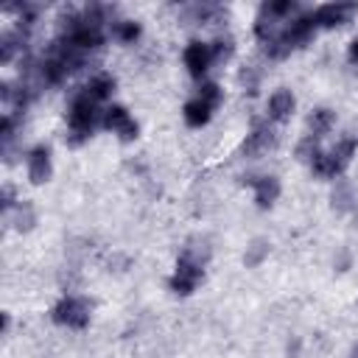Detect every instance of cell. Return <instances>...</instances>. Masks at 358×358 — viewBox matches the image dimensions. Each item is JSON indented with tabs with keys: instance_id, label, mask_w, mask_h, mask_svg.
I'll list each match as a JSON object with an SVG mask.
<instances>
[{
	"instance_id": "obj_1",
	"label": "cell",
	"mask_w": 358,
	"mask_h": 358,
	"mask_svg": "<svg viewBox=\"0 0 358 358\" xmlns=\"http://www.w3.org/2000/svg\"><path fill=\"white\" fill-rule=\"evenodd\" d=\"M92 123H95V101L81 92L70 101V109H67V126H70V143H81L92 134Z\"/></svg>"
},
{
	"instance_id": "obj_2",
	"label": "cell",
	"mask_w": 358,
	"mask_h": 358,
	"mask_svg": "<svg viewBox=\"0 0 358 358\" xmlns=\"http://www.w3.org/2000/svg\"><path fill=\"white\" fill-rule=\"evenodd\" d=\"M50 319H53L56 324L81 330V327L90 324V302L81 299V296H64V299H59V302L53 305Z\"/></svg>"
},
{
	"instance_id": "obj_3",
	"label": "cell",
	"mask_w": 358,
	"mask_h": 358,
	"mask_svg": "<svg viewBox=\"0 0 358 358\" xmlns=\"http://www.w3.org/2000/svg\"><path fill=\"white\" fill-rule=\"evenodd\" d=\"M201 277H204V266L179 255V260H176V271H173V277H171V282H168V285H171V291H173V294L187 296V294H193V291H196V285L201 282Z\"/></svg>"
},
{
	"instance_id": "obj_4",
	"label": "cell",
	"mask_w": 358,
	"mask_h": 358,
	"mask_svg": "<svg viewBox=\"0 0 358 358\" xmlns=\"http://www.w3.org/2000/svg\"><path fill=\"white\" fill-rule=\"evenodd\" d=\"M355 11H358V3H324L310 17H313V25L319 28H336V25L350 22Z\"/></svg>"
},
{
	"instance_id": "obj_5",
	"label": "cell",
	"mask_w": 358,
	"mask_h": 358,
	"mask_svg": "<svg viewBox=\"0 0 358 358\" xmlns=\"http://www.w3.org/2000/svg\"><path fill=\"white\" fill-rule=\"evenodd\" d=\"M103 126L112 129L123 143H131V140L137 137V131H140L126 106H109V109L103 112Z\"/></svg>"
},
{
	"instance_id": "obj_6",
	"label": "cell",
	"mask_w": 358,
	"mask_h": 358,
	"mask_svg": "<svg viewBox=\"0 0 358 358\" xmlns=\"http://www.w3.org/2000/svg\"><path fill=\"white\" fill-rule=\"evenodd\" d=\"M50 173H53V168H50V148L48 145H34L28 151V179L34 185H42V182L50 179Z\"/></svg>"
},
{
	"instance_id": "obj_7",
	"label": "cell",
	"mask_w": 358,
	"mask_h": 358,
	"mask_svg": "<svg viewBox=\"0 0 358 358\" xmlns=\"http://www.w3.org/2000/svg\"><path fill=\"white\" fill-rule=\"evenodd\" d=\"M182 59H185L187 73L199 78V76L207 73V67H210V62H213V50H210V45H204V42H190V45L185 48Z\"/></svg>"
},
{
	"instance_id": "obj_8",
	"label": "cell",
	"mask_w": 358,
	"mask_h": 358,
	"mask_svg": "<svg viewBox=\"0 0 358 358\" xmlns=\"http://www.w3.org/2000/svg\"><path fill=\"white\" fill-rule=\"evenodd\" d=\"M252 187H255V201H257V207H271L274 201H277V196H280V179L277 176H249L246 179Z\"/></svg>"
},
{
	"instance_id": "obj_9",
	"label": "cell",
	"mask_w": 358,
	"mask_h": 358,
	"mask_svg": "<svg viewBox=\"0 0 358 358\" xmlns=\"http://www.w3.org/2000/svg\"><path fill=\"white\" fill-rule=\"evenodd\" d=\"M277 145V134L268 129V126H255V131L246 137V143H243V154L246 157H260V154H266L268 148H274Z\"/></svg>"
},
{
	"instance_id": "obj_10",
	"label": "cell",
	"mask_w": 358,
	"mask_h": 358,
	"mask_svg": "<svg viewBox=\"0 0 358 358\" xmlns=\"http://www.w3.org/2000/svg\"><path fill=\"white\" fill-rule=\"evenodd\" d=\"M294 106H296V98L291 90H274L268 98V117L271 120H288L294 115Z\"/></svg>"
},
{
	"instance_id": "obj_11",
	"label": "cell",
	"mask_w": 358,
	"mask_h": 358,
	"mask_svg": "<svg viewBox=\"0 0 358 358\" xmlns=\"http://www.w3.org/2000/svg\"><path fill=\"white\" fill-rule=\"evenodd\" d=\"M182 115H185V123H187V126L201 129V126H207V123H210V117H213V106H207L201 98H193V101H187V103H185Z\"/></svg>"
},
{
	"instance_id": "obj_12",
	"label": "cell",
	"mask_w": 358,
	"mask_h": 358,
	"mask_svg": "<svg viewBox=\"0 0 358 358\" xmlns=\"http://www.w3.org/2000/svg\"><path fill=\"white\" fill-rule=\"evenodd\" d=\"M84 92H87L92 101H103V98H109V95L115 92V78H112L109 73H98V76L90 78V84L84 87Z\"/></svg>"
},
{
	"instance_id": "obj_13",
	"label": "cell",
	"mask_w": 358,
	"mask_h": 358,
	"mask_svg": "<svg viewBox=\"0 0 358 358\" xmlns=\"http://www.w3.org/2000/svg\"><path fill=\"white\" fill-rule=\"evenodd\" d=\"M333 123H336V112L333 109H313L310 112V117H308V129H310V137H322V134H327L330 129H333Z\"/></svg>"
},
{
	"instance_id": "obj_14",
	"label": "cell",
	"mask_w": 358,
	"mask_h": 358,
	"mask_svg": "<svg viewBox=\"0 0 358 358\" xmlns=\"http://www.w3.org/2000/svg\"><path fill=\"white\" fill-rule=\"evenodd\" d=\"M310 168H313V173H316V176H322V179H336V176L344 171V168H341L330 154H322V151H319V157L310 162Z\"/></svg>"
},
{
	"instance_id": "obj_15",
	"label": "cell",
	"mask_w": 358,
	"mask_h": 358,
	"mask_svg": "<svg viewBox=\"0 0 358 358\" xmlns=\"http://www.w3.org/2000/svg\"><path fill=\"white\" fill-rule=\"evenodd\" d=\"M352 154H355V140L352 137H344V140H338L336 145H333V151H330V157L341 165V168H347V162L352 159Z\"/></svg>"
},
{
	"instance_id": "obj_16",
	"label": "cell",
	"mask_w": 358,
	"mask_h": 358,
	"mask_svg": "<svg viewBox=\"0 0 358 358\" xmlns=\"http://www.w3.org/2000/svg\"><path fill=\"white\" fill-rule=\"evenodd\" d=\"M115 36H117L120 42L131 45V42L140 36V22H134V20H120V22H115Z\"/></svg>"
},
{
	"instance_id": "obj_17",
	"label": "cell",
	"mask_w": 358,
	"mask_h": 358,
	"mask_svg": "<svg viewBox=\"0 0 358 358\" xmlns=\"http://www.w3.org/2000/svg\"><path fill=\"white\" fill-rule=\"evenodd\" d=\"M266 257H268V243L257 238V241H252V246L246 249V257H243V260H246L249 268H255V266H260Z\"/></svg>"
},
{
	"instance_id": "obj_18",
	"label": "cell",
	"mask_w": 358,
	"mask_h": 358,
	"mask_svg": "<svg viewBox=\"0 0 358 358\" xmlns=\"http://www.w3.org/2000/svg\"><path fill=\"white\" fill-rule=\"evenodd\" d=\"M199 98H201L207 106H213V109H215V106L224 101V92H221V87H218V84L207 81V84H201V87H199Z\"/></svg>"
},
{
	"instance_id": "obj_19",
	"label": "cell",
	"mask_w": 358,
	"mask_h": 358,
	"mask_svg": "<svg viewBox=\"0 0 358 358\" xmlns=\"http://www.w3.org/2000/svg\"><path fill=\"white\" fill-rule=\"evenodd\" d=\"M296 157L302 159V162H313L316 157H319V143H316V137H305L299 145H296Z\"/></svg>"
},
{
	"instance_id": "obj_20",
	"label": "cell",
	"mask_w": 358,
	"mask_h": 358,
	"mask_svg": "<svg viewBox=\"0 0 358 358\" xmlns=\"http://www.w3.org/2000/svg\"><path fill=\"white\" fill-rule=\"evenodd\" d=\"M3 53H0V59H3V64H8L11 62V56H14V50H17V42H20V34L17 31H8V34H3Z\"/></svg>"
},
{
	"instance_id": "obj_21",
	"label": "cell",
	"mask_w": 358,
	"mask_h": 358,
	"mask_svg": "<svg viewBox=\"0 0 358 358\" xmlns=\"http://www.w3.org/2000/svg\"><path fill=\"white\" fill-rule=\"evenodd\" d=\"M210 50H213V59L224 62V59H229V56H232L235 45H232V39H221V36H218V39L210 45Z\"/></svg>"
},
{
	"instance_id": "obj_22",
	"label": "cell",
	"mask_w": 358,
	"mask_h": 358,
	"mask_svg": "<svg viewBox=\"0 0 358 358\" xmlns=\"http://www.w3.org/2000/svg\"><path fill=\"white\" fill-rule=\"evenodd\" d=\"M350 201H352V190H350V185H347V182H341V185H338V190L333 193V207L347 210V207H350Z\"/></svg>"
},
{
	"instance_id": "obj_23",
	"label": "cell",
	"mask_w": 358,
	"mask_h": 358,
	"mask_svg": "<svg viewBox=\"0 0 358 358\" xmlns=\"http://www.w3.org/2000/svg\"><path fill=\"white\" fill-rule=\"evenodd\" d=\"M257 78H260V73L255 70V64L241 73V84L246 87V92H257Z\"/></svg>"
},
{
	"instance_id": "obj_24",
	"label": "cell",
	"mask_w": 358,
	"mask_h": 358,
	"mask_svg": "<svg viewBox=\"0 0 358 358\" xmlns=\"http://www.w3.org/2000/svg\"><path fill=\"white\" fill-rule=\"evenodd\" d=\"M350 62L352 64H358V36L352 39V45H350Z\"/></svg>"
},
{
	"instance_id": "obj_25",
	"label": "cell",
	"mask_w": 358,
	"mask_h": 358,
	"mask_svg": "<svg viewBox=\"0 0 358 358\" xmlns=\"http://www.w3.org/2000/svg\"><path fill=\"white\" fill-rule=\"evenodd\" d=\"M350 358H358V347H355V350H352V355H350Z\"/></svg>"
}]
</instances>
